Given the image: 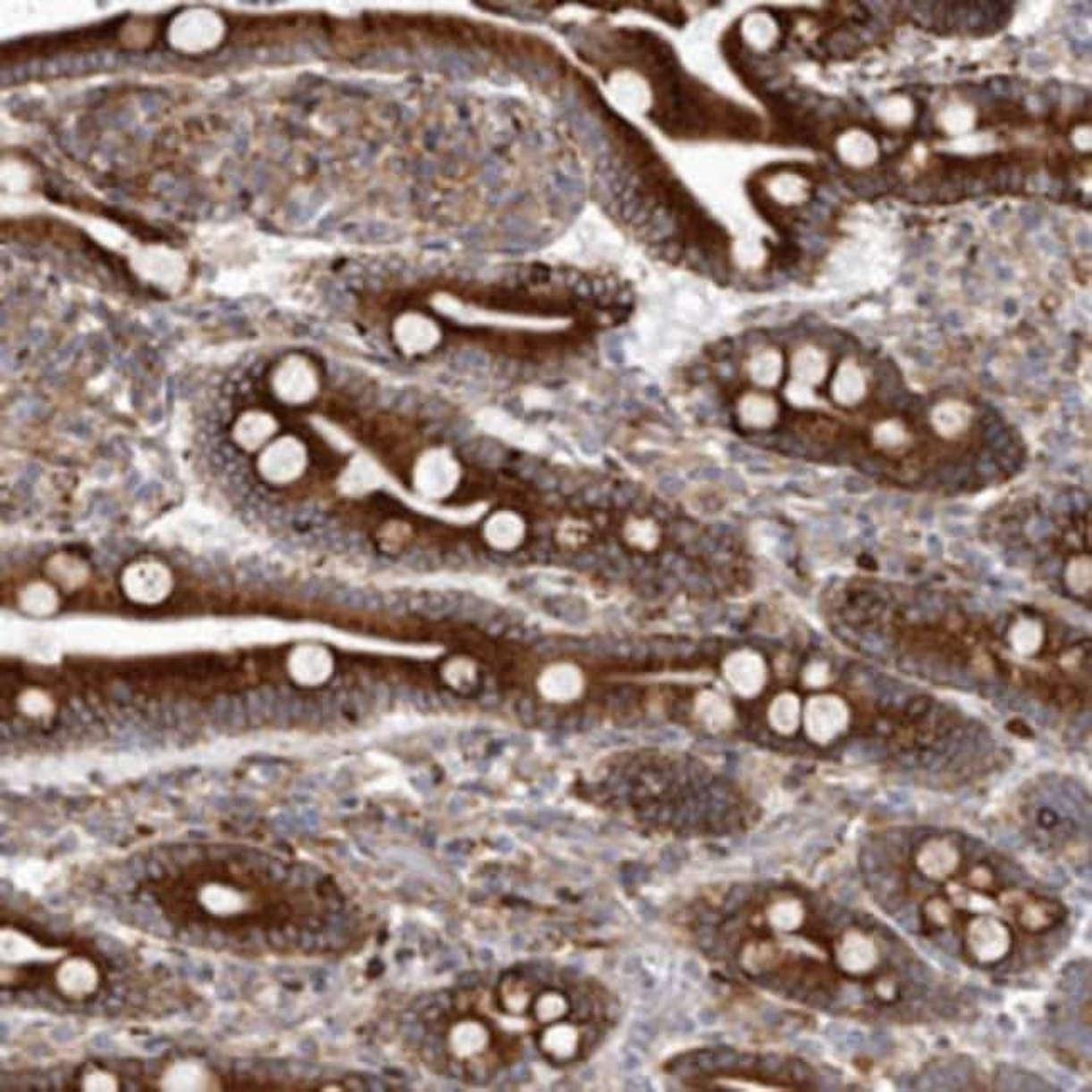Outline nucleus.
<instances>
[{
  "instance_id": "24",
  "label": "nucleus",
  "mask_w": 1092,
  "mask_h": 1092,
  "mask_svg": "<svg viewBox=\"0 0 1092 1092\" xmlns=\"http://www.w3.org/2000/svg\"><path fill=\"white\" fill-rule=\"evenodd\" d=\"M771 924L780 929H794L803 920V911L797 901H780L771 908Z\"/></svg>"
},
{
  "instance_id": "4",
  "label": "nucleus",
  "mask_w": 1092,
  "mask_h": 1092,
  "mask_svg": "<svg viewBox=\"0 0 1092 1092\" xmlns=\"http://www.w3.org/2000/svg\"><path fill=\"white\" fill-rule=\"evenodd\" d=\"M805 721L807 731L812 736L813 742L827 743L834 740L845 729L849 713L839 698L820 696L809 704Z\"/></svg>"
},
{
  "instance_id": "8",
  "label": "nucleus",
  "mask_w": 1092,
  "mask_h": 1092,
  "mask_svg": "<svg viewBox=\"0 0 1092 1092\" xmlns=\"http://www.w3.org/2000/svg\"><path fill=\"white\" fill-rule=\"evenodd\" d=\"M490 1034L486 1027L475 1019H461L449 1030L448 1047L454 1059L477 1057L488 1047Z\"/></svg>"
},
{
  "instance_id": "20",
  "label": "nucleus",
  "mask_w": 1092,
  "mask_h": 1092,
  "mask_svg": "<svg viewBox=\"0 0 1092 1092\" xmlns=\"http://www.w3.org/2000/svg\"><path fill=\"white\" fill-rule=\"evenodd\" d=\"M773 728L780 733H792L798 727V701L792 694L780 696L773 702L770 711Z\"/></svg>"
},
{
  "instance_id": "2",
  "label": "nucleus",
  "mask_w": 1092,
  "mask_h": 1092,
  "mask_svg": "<svg viewBox=\"0 0 1092 1092\" xmlns=\"http://www.w3.org/2000/svg\"><path fill=\"white\" fill-rule=\"evenodd\" d=\"M1010 941L1007 926L990 916L973 920L966 933L968 952L980 963H995L1002 960L1007 954Z\"/></svg>"
},
{
  "instance_id": "30",
  "label": "nucleus",
  "mask_w": 1092,
  "mask_h": 1092,
  "mask_svg": "<svg viewBox=\"0 0 1092 1092\" xmlns=\"http://www.w3.org/2000/svg\"><path fill=\"white\" fill-rule=\"evenodd\" d=\"M977 469H979V473H980L981 476L983 477H992L996 475V466H995V462L992 461L990 458H987V456H985V458H981L980 462H979V466H977Z\"/></svg>"
},
{
  "instance_id": "5",
  "label": "nucleus",
  "mask_w": 1092,
  "mask_h": 1092,
  "mask_svg": "<svg viewBox=\"0 0 1092 1092\" xmlns=\"http://www.w3.org/2000/svg\"><path fill=\"white\" fill-rule=\"evenodd\" d=\"M56 985L64 996L83 1000L98 990V968L83 956L68 958L57 968Z\"/></svg>"
},
{
  "instance_id": "9",
  "label": "nucleus",
  "mask_w": 1092,
  "mask_h": 1092,
  "mask_svg": "<svg viewBox=\"0 0 1092 1092\" xmlns=\"http://www.w3.org/2000/svg\"><path fill=\"white\" fill-rule=\"evenodd\" d=\"M281 395L286 400H308L316 391V377L305 360H288L280 374Z\"/></svg>"
},
{
  "instance_id": "15",
  "label": "nucleus",
  "mask_w": 1092,
  "mask_h": 1092,
  "mask_svg": "<svg viewBox=\"0 0 1092 1092\" xmlns=\"http://www.w3.org/2000/svg\"><path fill=\"white\" fill-rule=\"evenodd\" d=\"M540 1047L545 1052L546 1057L565 1063L572 1061L578 1054L580 1047V1034L572 1025H553L543 1032L540 1038Z\"/></svg>"
},
{
  "instance_id": "28",
  "label": "nucleus",
  "mask_w": 1092,
  "mask_h": 1092,
  "mask_svg": "<svg viewBox=\"0 0 1092 1092\" xmlns=\"http://www.w3.org/2000/svg\"><path fill=\"white\" fill-rule=\"evenodd\" d=\"M876 439L884 448H896L906 441V434L903 427H899L896 422H886L878 427Z\"/></svg>"
},
{
  "instance_id": "12",
  "label": "nucleus",
  "mask_w": 1092,
  "mask_h": 1092,
  "mask_svg": "<svg viewBox=\"0 0 1092 1092\" xmlns=\"http://www.w3.org/2000/svg\"><path fill=\"white\" fill-rule=\"evenodd\" d=\"M840 965L849 973L861 975L872 970L878 962V950L870 939L861 933H849L839 948Z\"/></svg>"
},
{
  "instance_id": "14",
  "label": "nucleus",
  "mask_w": 1092,
  "mask_h": 1092,
  "mask_svg": "<svg viewBox=\"0 0 1092 1092\" xmlns=\"http://www.w3.org/2000/svg\"><path fill=\"white\" fill-rule=\"evenodd\" d=\"M769 192L771 202L780 206H800L811 198V183L800 173L792 170H782L769 179Z\"/></svg>"
},
{
  "instance_id": "17",
  "label": "nucleus",
  "mask_w": 1092,
  "mask_h": 1092,
  "mask_svg": "<svg viewBox=\"0 0 1092 1092\" xmlns=\"http://www.w3.org/2000/svg\"><path fill=\"white\" fill-rule=\"evenodd\" d=\"M834 393L840 404H854L864 393V378L853 364H844L834 383Z\"/></svg>"
},
{
  "instance_id": "11",
  "label": "nucleus",
  "mask_w": 1092,
  "mask_h": 1092,
  "mask_svg": "<svg viewBox=\"0 0 1092 1092\" xmlns=\"http://www.w3.org/2000/svg\"><path fill=\"white\" fill-rule=\"evenodd\" d=\"M200 904L214 916H234L248 908V899L238 889L221 882H210L198 893Z\"/></svg>"
},
{
  "instance_id": "21",
  "label": "nucleus",
  "mask_w": 1092,
  "mask_h": 1092,
  "mask_svg": "<svg viewBox=\"0 0 1092 1092\" xmlns=\"http://www.w3.org/2000/svg\"><path fill=\"white\" fill-rule=\"evenodd\" d=\"M794 370L797 377L809 382H819L826 374V360L820 351L813 349L800 350L794 362Z\"/></svg>"
},
{
  "instance_id": "26",
  "label": "nucleus",
  "mask_w": 1092,
  "mask_h": 1092,
  "mask_svg": "<svg viewBox=\"0 0 1092 1092\" xmlns=\"http://www.w3.org/2000/svg\"><path fill=\"white\" fill-rule=\"evenodd\" d=\"M1052 911L1042 903H1027L1021 912V921L1029 929H1042L1052 924Z\"/></svg>"
},
{
  "instance_id": "3",
  "label": "nucleus",
  "mask_w": 1092,
  "mask_h": 1092,
  "mask_svg": "<svg viewBox=\"0 0 1092 1092\" xmlns=\"http://www.w3.org/2000/svg\"><path fill=\"white\" fill-rule=\"evenodd\" d=\"M158 1089L165 1092L219 1091V1080L197 1059H179L168 1065L158 1080Z\"/></svg>"
},
{
  "instance_id": "7",
  "label": "nucleus",
  "mask_w": 1092,
  "mask_h": 1092,
  "mask_svg": "<svg viewBox=\"0 0 1092 1092\" xmlns=\"http://www.w3.org/2000/svg\"><path fill=\"white\" fill-rule=\"evenodd\" d=\"M0 956L5 965H24L42 960H53L61 956V952L46 950L28 935L4 928L0 933Z\"/></svg>"
},
{
  "instance_id": "16",
  "label": "nucleus",
  "mask_w": 1092,
  "mask_h": 1092,
  "mask_svg": "<svg viewBox=\"0 0 1092 1092\" xmlns=\"http://www.w3.org/2000/svg\"><path fill=\"white\" fill-rule=\"evenodd\" d=\"M400 343L407 350L420 351L433 347L437 340L434 324L420 316H410L400 323Z\"/></svg>"
},
{
  "instance_id": "29",
  "label": "nucleus",
  "mask_w": 1092,
  "mask_h": 1092,
  "mask_svg": "<svg viewBox=\"0 0 1092 1092\" xmlns=\"http://www.w3.org/2000/svg\"><path fill=\"white\" fill-rule=\"evenodd\" d=\"M948 910H950V908H948V906H946V903H945V901H941V899H935V901H931V903L928 904V908H926L928 914L931 916V920L935 921V924H946L948 918H950V911Z\"/></svg>"
},
{
  "instance_id": "22",
  "label": "nucleus",
  "mask_w": 1092,
  "mask_h": 1092,
  "mask_svg": "<svg viewBox=\"0 0 1092 1092\" xmlns=\"http://www.w3.org/2000/svg\"><path fill=\"white\" fill-rule=\"evenodd\" d=\"M782 372V360L777 351H763L752 364V374L758 383L773 385Z\"/></svg>"
},
{
  "instance_id": "6",
  "label": "nucleus",
  "mask_w": 1092,
  "mask_h": 1092,
  "mask_svg": "<svg viewBox=\"0 0 1092 1092\" xmlns=\"http://www.w3.org/2000/svg\"><path fill=\"white\" fill-rule=\"evenodd\" d=\"M960 864V853L948 839L924 842L918 854V868L933 881H943L952 876Z\"/></svg>"
},
{
  "instance_id": "32",
  "label": "nucleus",
  "mask_w": 1092,
  "mask_h": 1092,
  "mask_svg": "<svg viewBox=\"0 0 1092 1092\" xmlns=\"http://www.w3.org/2000/svg\"><path fill=\"white\" fill-rule=\"evenodd\" d=\"M1004 433H1005V431H1004V427H1002V425H996V424H995V425H990V427L987 429V433H985V435H987V439H988L990 442H994L995 439H996L998 435L1004 434Z\"/></svg>"
},
{
  "instance_id": "19",
  "label": "nucleus",
  "mask_w": 1092,
  "mask_h": 1092,
  "mask_svg": "<svg viewBox=\"0 0 1092 1092\" xmlns=\"http://www.w3.org/2000/svg\"><path fill=\"white\" fill-rule=\"evenodd\" d=\"M570 1008L568 998L559 990H546L534 1004V1015L540 1022H555L567 1015Z\"/></svg>"
},
{
  "instance_id": "31",
  "label": "nucleus",
  "mask_w": 1092,
  "mask_h": 1092,
  "mask_svg": "<svg viewBox=\"0 0 1092 1092\" xmlns=\"http://www.w3.org/2000/svg\"><path fill=\"white\" fill-rule=\"evenodd\" d=\"M971 881H973V884H977V886L983 887V886H987L988 882L992 881V874H990V870H988V869H975V872H973V876H971Z\"/></svg>"
},
{
  "instance_id": "1",
  "label": "nucleus",
  "mask_w": 1092,
  "mask_h": 1092,
  "mask_svg": "<svg viewBox=\"0 0 1092 1092\" xmlns=\"http://www.w3.org/2000/svg\"><path fill=\"white\" fill-rule=\"evenodd\" d=\"M123 21L97 24L91 28L78 29L61 34H46L38 38H28L22 41L11 42L2 49L4 63L28 61L34 57H53L66 53L93 51L97 47H110L122 42Z\"/></svg>"
},
{
  "instance_id": "13",
  "label": "nucleus",
  "mask_w": 1092,
  "mask_h": 1092,
  "mask_svg": "<svg viewBox=\"0 0 1092 1092\" xmlns=\"http://www.w3.org/2000/svg\"><path fill=\"white\" fill-rule=\"evenodd\" d=\"M727 677L742 694H753L763 683V664L756 654L738 652L729 659Z\"/></svg>"
},
{
  "instance_id": "25",
  "label": "nucleus",
  "mask_w": 1092,
  "mask_h": 1092,
  "mask_svg": "<svg viewBox=\"0 0 1092 1092\" xmlns=\"http://www.w3.org/2000/svg\"><path fill=\"white\" fill-rule=\"evenodd\" d=\"M81 1089L84 1092H118V1079L103 1069H88L84 1072Z\"/></svg>"
},
{
  "instance_id": "10",
  "label": "nucleus",
  "mask_w": 1092,
  "mask_h": 1092,
  "mask_svg": "<svg viewBox=\"0 0 1092 1092\" xmlns=\"http://www.w3.org/2000/svg\"><path fill=\"white\" fill-rule=\"evenodd\" d=\"M840 160L849 164L851 167H868L878 160L879 148L876 140L868 131L853 128L842 133L837 140Z\"/></svg>"
},
{
  "instance_id": "18",
  "label": "nucleus",
  "mask_w": 1092,
  "mask_h": 1092,
  "mask_svg": "<svg viewBox=\"0 0 1092 1092\" xmlns=\"http://www.w3.org/2000/svg\"><path fill=\"white\" fill-rule=\"evenodd\" d=\"M744 30H746L744 38L758 49H767L775 42L777 34H778L777 24L767 14H755L746 19Z\"/></svg>"
},
{
  "instance_id": "23",
  "label": "nucleus",
  "mask_w": 1092,
  "mask_h": 1092,
  "mask_svg": "<svg viewBox=\"0 0 1092 1092\" xmlns=\"http://www.w3.org/2000/svg\"><path fill=\"white\" fill-rule=\"evenodd\" d=\"M755 414H758L755 420L756 427H763V425H770L771 422H773V417L777 414V408L771 404V400L765 399V397H756V395L746 397L743 400V417L750 424L752 419L755 417Z\"/></svg>"
},
{
  "instance_id": "27",
  "label": "nucleus",
  "mask_w": 1092,
  "mask_h": 1092,
  "mask_svg": "<svg viewBox=\"0 0 1092 1092\" xmlns=\"http://www.w3.org/2000/svg\"><path fill=\"white\" fill-rule=\"evenodd\" d=\"M1089 568H1091V565H1089V559H1084V557L1074 561V563L1069 567V572H1067V582H1069V585H1071V587L1074 588V592H1078V593H1084L1086 590H1089V582H1091V578H1089Z\"/></svg>"
}]
</instances>
